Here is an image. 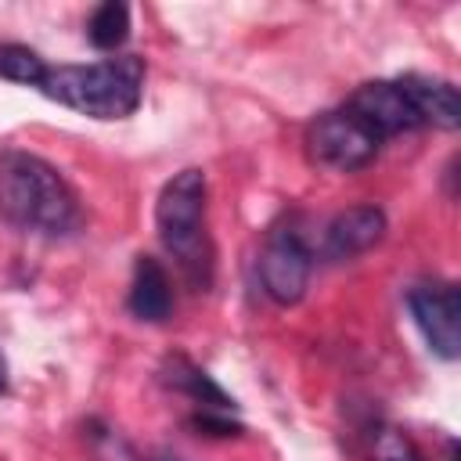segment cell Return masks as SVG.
I'll return each instance as SVG.
<instances>
[{
	"label": "cell",
	"instance_id": "cell-1",
	"mask_svg": "<svg viewBox=\"0 0 461 461\" xmlns=\"http://www.w3.org/2000/svg\"><path fill=\"white\" fill-rule=\"evenodd\" d=\"M0 216L29 234L61 238L83 227V205L58 166L25 151H0Z\"/></svg>",
	"mask_w": 461,
	"mask_h": 461
},
{
	"label": "cell",
	"instance_id": "cell-2",
	"mask_svg": "<svg viewBox=\"0 0 461 461\" xmlns=\"http://www.w3.org/2000/svg\"><path fill=\"white\" fill-rule=\"evenodd\" d=\"M205 198H209V184L198 166L173 173L155 198L158 241L194 292H205L212 285V267H216V252L205 223Z\"/></svg>",
	"mask_w": 461,
	"mask_h": 461
},
{
	"label": "cell",
	"instance_id": "cell-3",
	"mask_svg": "<svg viewBox=\"0 0 461 461\" xmlns=\"http://www.w3.org/2000/svg\"><path fill=\"white\" fill-rule=\"evenodd\" d=\"M36 90L90 119H126L144 97V58L119 54L90 65H47Z\"/></svg>",
	"mask_w": 461,
	"mask_h": 461
},
{
	"label": "cell",
	"instance_id": "cell-4",
	"mask_svg": "<svg viewBox=\"0 0 461 461\" xmlns=\"http://www.w3.org/2000/svg\"><path fill=\"white\" fill-rule=\"evenodd\" d=\"M303 144H306L310 162H317L324 169H339V173H357L367 162H375L382 137L342 104V108L313 115L306 122Z\"/></svg>",
	"mask_w": 461,
	"mask_h": 461
},
{
	"label": "cell",
	"instance_id": "cell-5",
	"mask_svg": "<svg viewBox=\"0 0 461 461\" xmlns=\"http://www.w3.org/2000/svg\"><path fill=\"white\" fill-rule=\"evenodd\" d=\"M313 270V252L303 230L292 220H281L267 230L259 249V285L277 306H292L306 295Z\"/></svg>",
	"mask_w": 461,
	"mask_h": 461
},
{
	"label": "cell",
	"instance_id": "cell-6",
	"mask_svg": "<svg viewBox=\"0 0 461 461\" xmlns=\"http://www.w3.org/2000/svg\"><path fill=\"white\" fill-rule=\"evenodd\" d=\"M407 306L425 335L429 349L443 360H457L461 353V295L454 281H418L407 288Z\"/></svg>",
	"mask_w": 461,
	"mask_h": 461
},
{
	"label": "cell",
	"instance_id": "cell-7",
	"mask_svg": "<svg viewBox=\"0 0 461 461\" xmlns=\"http://www.w3.org/2000/svg\"><path fill=\"white\" fill-rule=\"evenodd\" d=\"M346 108H349L353 115H360V119L382 137V144H385L389 137H396V133H411V130L421 126V119H418V112H414V104H411V97H407L400 76H396V79H371V83H360V86L349 94Z\"/></svg>",
	"mask_w": 461,
	"mask_h": 461
},
{
	"label": "cell",
	"instance_id": "cell-8",
	"mask_svg": "<svg viewBox=\"0 0 461 461\" xmlns=\"http://www.w3.org/2000/svg\"><path fill=\"white\" fill-rule=\"evenodd\" d=\"M382 238H385V212L378 205H349L335 212L331 223L324 227L321 252L324 259H353L375 249Z\"/></svg>",
	"mask_w": 461,
	"mask_h": 461
},
{
	"label": "cell",
	"instance_id": "cell-9",
	"mask_svg": "<svg viewBox=\"0 0 461 461\" xmlns=\"http://www.w3.org/2000/svg\"><path fill=\"white\" fill-rule=\"evenodd\" d=\"M126 306L137 321H148V324H162L173 313V285L166 267L155 256H137Z\"/></svg>",
	"mask_w": 461,
	"mask_h": 461
},
{
	"label": "cell",
	"instance_id": "cell-10",
	"mask_svg": "<svg viewBox=\"0 0 461 461\" xmlns=\"http://www.w3.org/2000/svg\"><path fill=\"white\" fill-rule=\"evenodd\" d=\"M400 79H403V90H407L421 126H439V130L461 126V97L450 79H436V76H421V72H407Z\"/></svg>",
	"mask_w": 461,
	"mask_h": 461
},
{
	"label": "cell",
	"instance_id": "cell-11",
	"mask_svg": "<svg viewBox=\"0 0 461 461\" xmlns=\"http://www.w3.org/2000/svg\"><path fill=\"white\" fill-rule=\"evenodd\" d=\"M162 382L169 385V389H176V393H184L191 403H198L202 411H223V414H230L234 411V396H227L194 360H187L184 353H173V357H166V364H162Z\"/></svg>",
	"mask_w": 461,
	"mask_h": 461
},
{
	"label": "cell",
	"instance_id": "cell-12",
	"mask_svg": "<svg viewBox=\"0 0 461 461\" xmlns=\"http://www.w3.org/2000/svg\"><path fill=\"white\" fill-rule=\"evenodd\" d=\"M86 36H90V43H94L97 50H115V47H122L126 36H130V7H126V4H115V0L94 7L90 22H86Z\"/></svg>",
	"mask_w": 461,
	"mask_h": 461
},
{
	"label": "cell",
	"instance_id": "cell-13",
	"mask_svg": "<svg viewBox=\"0 0 461 461\" xmlns=\"http://www.w3.org/2000/svg\"><path fill=\"white\" fill-rule=\"evenodd\" d=\"M47 72V61L43 54H36L32 47L25 43H0V76L11 79V83H22V86H40Z\"/></svg>",
	"mask_w": 461,
	"mask_h": 461
},
{
	"label": "cell",
	"instance_id": "cell-14",
	"mask_svg": "<svg viewBox=\"0 0 461 461\" xmlns=\"http://www.w3.org/2000/svg\"><path fill=\"white\" fill-rule=\"evenodd\" d=\"M367 443H371V461H425V454L403 429H393L382 421L371 425Z\"/></svg>",
	"mask_w": 461,
	"mask_h": 461
},
{
	"label": "cell",
	"instance_id": "cell-15",
	"mask_svg": "<svg viewBox=\"0 0 461 461\" xmlns=\"http://www.w3.org/2000/svg\"><path fill=\"white\" fill-rule=\"evenodd\" d=\"M187 425L198 429V432H205V436H241V432H245V429H241L238 421H230V414H223V411H198Z\"/></svg>",
	"mask_w": 461,
	"mask_h": 461
},
{
	"label": "cell",
	"instance_id": "cell-16",
	"mask_svg": "<svg viewBox=\"0 0 461 461\" xmlns=\"http://www.w3.org/2000/svg\"><path fill=\"white\" fill-rule=\"evenodd\" d=\"M7 389V360H4V353H0V393Z\"/></svg>",
	"mask_w": 461,
	"mask_h": 461
},
{
	"label": "cell",
	"instance_id": "cell-17",
	"mask_svg": "<svg viewBox=\"0 0 461 461\" xmlns=\"http://www.w3.org/2000/svg\"><path fill=\"white\" fill-rule=\"evenodd\" d=\"M155 461H180V457H169V454H158Z\"/></svg>",
	"mask_w": 461,
	"mask_h": 461
}]
</instances>
